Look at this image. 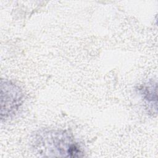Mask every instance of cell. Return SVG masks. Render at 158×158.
Segmentation results:
<instances>
[{
    "instance_id": "obj_1",
    "label": "cell",
    "mask_w": 158,
    "mask_h": 158,
    "mask_svg": "<svg viewBox=\"0 0 158 158\" xmlns=\"http://www.w3.org/2000/svg\"><path fill=\"white\" fill-rule=\"evenodd\" d=\"M34 148L40 154L48 157L83 156L80 145L68 133L62 130H44L38 133Z\"/></svg>"
},
{
    "instance_id": "obj_3",
    "label": "cell",
    "mask_w": 158,
    "mask_h": 158,
    "mask_svg": "<svg viewBox=\"0 0 158 158\" xmlns=\"http://www.w3.org/2000/svg\"><path fill=\"white\" fill-rule=\"evenodd\" d=\"M139 91L147 104L152 107L154 104L157 105L156 83L152 81L144 83L139 88Z\"/></svg>"
},
{
    "instance_id": "obj_2",
    "label": "cell",
    "mask_w": 158,
    "mask_h": 158,
    "mask_svg": "<svg viewBox=\"0 0 158 158\" xmlns=\"http://www.w3.org/2000/svg\"><path fill=\"white\" fill-rule=\"evenodd\" d=\"M1 119H7L14 115L20 108L23 94L20 88L8 80H1Z\"/></svg>"
}]
</instances>
